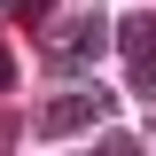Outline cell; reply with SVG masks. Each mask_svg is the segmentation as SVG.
I'll list each match as a JSON object with an SVG mask.
<instances>
[{"instance_id":"277c9868","label":"cell","mask_w":156,"mask_h":156,"mask_svg":"<svg viewBox=\"0 0 156 156\" xmlns=\"http://www.w3.org/2000/svg\"><path fill=\"white\" fill-rule=\"evenodd\" d=\"M94 156H148V148H140V140H133V133H109V140H101V148H94Z\"/></svg>"},{"instance_id":"ba28073f","label":"cell","mask_w":156,"mask_h":156,"mask_svg":"<svg viewBox=\"0 0 156 156\" xmlns=\"http://www.w3.org/2000/svg\"><path fill=\"white\" fill-rule=\"evenodd\" d=\"M8 8H16V0H0V16H8Z\"/></svg>"},{"instance_id":"3957f363","label":"cell","mask_w":156,"mask_h":156,"mask_svg":"<svg viewBox=\"0 0 156 156\" xmlns=\"http://www.w3.org/2000/svg\"><path fill=\"white\" fill-rule=\"evenodd\" d=\"M117 47H125V70H133V94L156 101V16H125Z\"/></svg>"},{"instance_id":"6da1fadb","label":"cell","mask_w":156,"mask_h":156,"mask_svg":"<svg viewBox=\"0 0 156 156\" xmlns=\"http://www.w3.org/2000/svg\"><path fill=\"white\" fill-rule=\"evenodd\" d=\"M101 117H109V94H101V86H78V94H55L47 109H39V125H31V133L70 140V133H86V125H101Z\"/></svg>"},{"instance_id":"5b68a950","label":"cell","mask_w":156,"mask_h":156,"mask_svg":"<svg viewBox=\"0 0 156 156\" xmlns=\"http://www.w3.org/2000/svg\"><path fill=\"white\" fill-rule=\"evenodd\" d=\"M47 8H55V0H16V16H23V23H47Z\"/></svg>"},{"instance_id":"8992f818","label":"cell","mask_w":156,"mask_h":156,"mask_svg":"<svg viewBox=\"0 0 156 156\" xmlns=\"http://www.w3.org/2000/svg\"><path fill=\"white\" fill-rule=\"evenodd\" d=\"M0 156H16V125H8V117H0Z\"/></svg>"},{"instance_id":"52a82bcc","label":"cell","mask_w":156,"mask_h":156,"mask_svg":"<svg viewBox=\"0 0 156 156\" xmlns=\"http://www.w3.org/2000/svg\"><path fill=\"white\" fill-rule=\"evenodd\" d=\"M0 86H16V55H8V47H0Z\"/></svg>"},{"instance_id":"7a4b0ae2","label":"cell","mask_w":156,"mask_h":156,"mask_svg":"<svg viewBox=\"0 0 156 156\" xmlns=\"http://www.w3.org/2000/svg\"><path fill=\"white\" fill-rule=\"evenodd\" d=\"M101 47H109V23H101V16H78V23H55V31H47V62H55V70L94 62Z\"/></svg>"}]
</instances>
